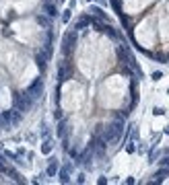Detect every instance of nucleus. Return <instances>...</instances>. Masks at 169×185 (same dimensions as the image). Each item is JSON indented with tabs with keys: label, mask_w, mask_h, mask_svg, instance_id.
Returning <instances> with one entry per match:
<instances>
[{
	"label": "nucleus",
	"mask_w": 169,
	"mask_h": 185,
	"mask_svg": "<svg viewBox=\"0 0 169 185\" xmlns=\"http://www.w3.org/2000/svg\"><path fill=\"white\" fill-rule=\"evenodd\" d=\"M74 45H76V31H68V33L64 35V39H62V52L68 56Z\"/></svg>",
	"instance_id": "nucleus-3"
},
{
	"label": "nucleus",
	"mask_w": 169,
	"mask_h": 185,
	"mask_svg": "<svg viewBox=\"0 0 169 185\" xmlns=\"http://www.w3.org/2000/svg\"><path fill=\"white\" fill-rule=\"evenodd\" d=\"M151 78H153V80H161V78H163V72H153Z\"/></svg>",
	"instance_id": "nucleus-17"
},
{
	"label": "nucleus",
	"mask_w": 169,
	"mask_h": 185,
	"mask_svg": "<svg viewBox=\"0 0 169 185\" xmlns=\"http://www.w3.org/2000/svg\"><path fill=\"white\" fill-rule=\"evenodd\" d=\"M76 183H85V173H79V177H76Z\"/></svg>",
	"instance_id": "nucleus-20"
},
{
	"label": "nucleus",
	"mask_w": 169,
	"mask_h": 185,
	"mask_svg": "<svg viewBox=\"0 0 169 185\" xmlns=\"http://www.w3.org/2000/svg\"><path fill=\"white\" fill-rule=\"evenodd\" d=\"M165 134H169V126H167V127H165Z\"/></svg>",
	"instance_id": "nucleus-25"
},
{
	"label": "nucleus",
	"mask_w": 169,
	"mask_h": 185,
	"mask_svg": "<svg viewBox=\"0 0 169 185\" xmlns=\"http://www.w3.org/2000/svg\"><path fill=\"white\" fill-rule=\"evenodd\" d=\"M54 117H56V119H62V111H60V109H58L56 113H54Z\"/></svg>",
	"instance_id": "nucleus-22"
},
{
	"label": "nucleus",
	"mask_w": 169,
	"mask_h": 185,
	"mask_svg": "<svg viewBox=\"0 0 169 185\" xmlns=\"http://www.w3.org/2000/svg\"><path fill=\"white\" fill-rule=\"evenodd\" d=\"M112 4L115 6V8H118V11H120V0H112Z\"/></svg>",
	"instance_id": "nucleus-23"
},
{
	"label": "nucleus",
	"mask_w": 169,
	"mask_h": 185,
	"mask_svg": "<svg viewBox=\"0 0 169 185\" xmlns=\"http://www.w3.org/2000/svg\"><path fill=\"white\" fill-rule=\"evenodd\" d=\"M0 162H4V161H2V156H0Z\"/></svg>",
	"instance_id": "nucleus-26"
},
{
	"label": "nucleus",
	"mask_w": 169,
	"mask_h": 185,
	"mask_svg": "<svg viewBox=\"0 0 169 185\" xmlns=\"http://www.w3.org/2000/svg\"><path fill=\"white\" fill-rule=\"evenodd\" d=\"M101 31H103V33H107L109 37H113V39H120V33H118V31H115L113 27H109V25H105V23H103Z\"/></svg>",
	"instance_id": "nucleus-6"
},
{
	"label": "nucleus",
	"mask_w": 169,
	"mask_h": 185,
	"mask_svg": "<svg viewBox=\"0 0 169 185\" xmlns=\"http://www.w3.org/2000/svg\"><path fill=\"white\" fill-rule=\"evenodd\" d=\"M70 17H72V11H70V8H66V11L62 12V21H64V23L70 21Z\"/></svg>",
	"instance_id": "nucleus-16"
},
{
	"label": "nucleus",
	"mask_w": 169,
	"mask_h": 185,
	"mask_svg": "<svg viewBox=\"0 0 169 185\" xmlns=\"http://www.w3.org/2000/svg\"><path fill=\"white\" fill-rule=\"evenodd\" d=\"M91 25V17H80L79 21L74 23V31H79V29H85V27H89Z\"/></svg>",
	"instance_id": "nucleus-5"
},
{
	"label": "nucleus",
	"mask_w": 169,
	"mask_h": 185,
	"mask_svg": "<svg viewBox=\"0 0 169 185\" xmlns=\"http://www.w3.org/2000/svg\"><path fill=\"white\" fill-rule=\"evenodd\" d=\"M66 132H68V124L62 121V124L58 126V136H66Z\"/></svg>",
	"instance_id": "nucleus-11"
},
{
	"label": "nucleus",
	"mask_w": 169,
	"mask_h": 185,
	"mask_svg": "<svg viewBox=\"0 0 169 185\" xmlns=\"http://www.w3.org/2000/svg\"><path fill=\"white\" fill-rule=\"evenodd\" d=\"M15 107H17V111H21V113H25V111H29L31 107H33V99L25 92V95H19L17 99H15Z\"/></svg>",
	"instance_id": "nucleus-2"
},
{
	"label": "nucleus",
	"mask_w": 169,
	"mask_h": 185,
	"mask_svg": "<svg viewBox=\"0 0 169 185\" xmlns=\"http://www.w3.org/2000/svg\"><path fill=\"white\" fill-rule=\"evenodd\" d=\"M159 167L169 175V156H167V158H163V161H159Z\"/></svg>",
	"instance_id": "nucleus-13"
},
{
	"label": "nucleus",
	"mask_w": 169,
	"mask_h": 185,
	"mask_svg": "<svg viewBox=\"0 0 169 185\" xmlns=\"http://www.w3.org/2000/svg\"><path fill=\"white\" fill-rule=\"evenodd\" d=\"M126 150H128V152H134V150H136L134 142H130V144H126Z\"/></svg>",
	"instance_id": "nucleus-19"
},
{
	"label": "nucleus",
	"mask_w": 169,
	"mask_h": 185,
	"mask_svg": "<svg viewBox=\"0 0 169 185\" xmlns=\"http://www.w3.org/2000/svg\"><path fill=\"white\" fill-rule=\"evenodd\" d=\"M68 171H70V165L64 167V169H60V173H58V177H60L62 183H70V179H68Z\"/></svg>",
	"instance_id": "nucleus-8"
},
{
	"label": "nucleus",
	"mask_w": 169,
	"mask_h": 185,
	"mask_svg": "<svg viewBox=\"0 0 169 185\" xmlns=\"http://www.w3.org/2000/svg\"><path fill=\"white\" fill-rule=\"evenodd\" d=\"M153 113H155V115H165V109H163V107H155Z\"/></svg>",
	"instance_id": "nucleus-18"
},
{
	"label": "nucleus",
	"mask_w": 169,
	"mask_h": 185,
	"mask_svg": "<svg viewBox=\"0 0 169 185\" xmlns=\"http://www.w3.org/2000/svg\"><path fill=\"white\" fill-rule=\"evenodd\" d=\"M45 2H50V0H45Z\"/></svg>",
	"instance_id": "nucleus-27"
},
{
	"label": "nucleus",
	"mask_w": 169,
	"mask_h": 185,
	"mask_svg": "<svg viewBox=\"0 0 169 185\" xmlns=\"http://www.w3.org/2000/svg\"><path fill=\"white\" fill-rule=\"evenodd\" d=\"M122 134H124V121L122 119H118V121H113L109 126L105 127V132H103V140H105V144H109V146H115L120 138H122Z\"/></svg>",
	"instance_id": "nucleus-1"
},
{
	"label": "nucleus",
	"mask_w": 169,
	"mask_h": 185,
	"mask_svg": "<svg viewBox=\"0 0 169 185\" xmlns=\"http://www.w3.org/2000/svg\"><path fill=\"white\" fill-rule=\"evenodd\" d=\"M41 91H44V82H41V78H37V80L33 82V84H31V86H29V89H27V95H29V97H31V99H37V97H39V95H41Z\"/></svg>",
	"instance_id": "nucleus-4"
},
{
	"label": "nucleus",
	"mask_w": 169,
	"mask_h": 185,
	"mask_svg": "<svg viewBox=\"0 0 169 185\" xmlns=\"http://www.w3.org/2000/svg\"><path fill=\"white\" fill-rule=\"evenodd\" d=\"M91 12H95V17H97V19H101V21H105V12H103L101 8L93 6V8H91Z\"/></svg>",
	"instance_id": "nucleus-12"
},
{
	"label": "nucleus",
	"mask_w": 169,
	"mask_h": 185,
	"mask_svg": "<svg viewBox=\"0 0 169 185\" xmlns=\"http://www.w3.org/2000/svg\"><path fill=\"white\" fill-rule=\"evenodd\" d=\"M41 152H44V154H50V152H52V142H50V140H45V142H44Z\"/></svg>",
	"instance_id": "nucleus-14"
},
{
	"label": "nucleus",
	"mask_w": 169,
	"mask_h": 185,
	"mask_svg": "<svg viewBox=\"0 0 169 185\" xmlns=\"http://www.w3.org/2000/svg\"><path fill=\"white\" fill-rule=\"evenodd\" d=\"M66 76H68V66H66V64H62V66L58 68V80H60V82L68 80Z\"/></svg>",
	"instance_id": "nucleus-7"
},
{
	"label": "nucleus",
	"mask_w": 169,
	"mask_h": 185,
	"mask_svg": "<svg viewBox=\"0 0 169 185\" xmlns=\"http://www.w3.org/2000/svg\"><path fill=\"white\" fill-rule=\"evenodd\" d=\"M97 2H99V4H105V2H107V0H97Z\"/></svg>",
	"instance_id": "nucleus-24"
},
{
	"label": "nucleus",
	"mask_w": 169,
	"mask_h": 185,
	"mask_svg": "<svg viewBox=\"0 0 169 185\" xmlns=\"http://www.w3.org/2000/svg\"><path fill=\"white\" fill-rule=\"evenodd\" d=\"M35 19H37V23H39V25H44L45 29H50V21H47L45 17H35Z\"/></svg>",
	"instance_id": "nucleus-15"
},
{
	"label": "nucleus",
	"mask_w": 169,
	"mask_h": 185,
	"mask_svg": "<svg viewBox=\"0 0 169 185\" xmlns=\"http://www.w3.org/2000/svg\"><path fill=\"white\" fill-rule=\"evenodd\" d=\"M97 183H99V185H105V183H107V179H105V177H99V181H97Z\"/></svg>",
	"instance_id": "nucleus-21"
},
{
	"label": "nucleus",
	"mask_w": 169,
	"mask_h": 185,
	"mask_svg": "<svg viewBox=\"0 0 169 185\" xmlns=\"http://www.w3.org/2000/svg\"><path fill=\"white\" fill-rule=\"evenodd\" d=\"M89 2H91V0H89Z\"/></svg>",
	"instance_id": "nucleus-28"
},
{
	"label": "nucleus",
	"mask_w": 169,
	"mask_h": 185,
	"mask_svg": "<svg viewBox=\"0 0 169 185\" xmlns=\"http://www.w3.org/2000/svg\"><path fill=\"white\" fill-rule=\"evenodd\" d=\"M56 173H58V162L54 161V158H52V162H50V167H47V175H50V177H54Z\"/></svg>",
	"instance_id": "nucleus-10"
},
{
	"label": "nucleus",
	"mask_w": 169,
	"mask_h": 185,
	"mask_svg": "<svg viewBox=\"0 0 169 185\" xmlns=\"http://www.w3.org/2000/svg\"><path fill=\"white\" fill-rule=\"evenodd\" d=\"M45 12H47V17H56V14H58L56 6H54L52 2H45Z\"/></svg>",
	"instance_id": "nucleus-9"
}]
</instances>
